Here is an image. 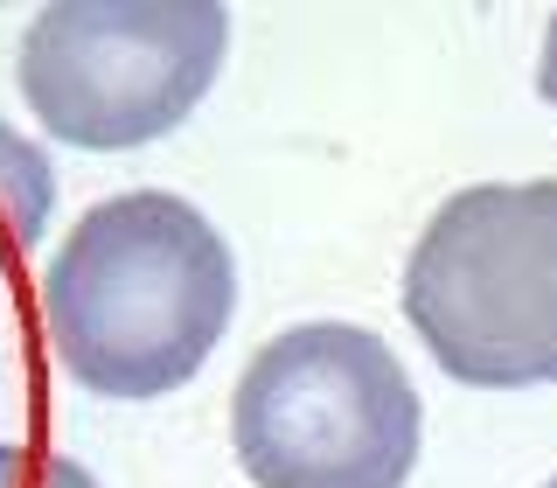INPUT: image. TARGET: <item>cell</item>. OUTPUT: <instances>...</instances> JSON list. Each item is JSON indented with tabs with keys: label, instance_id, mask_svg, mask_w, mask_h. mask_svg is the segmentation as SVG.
Returning <instances> with one entry per match:
<instances>
[{
	"label": "cell",
	"instance_id": "cell-1",
	"mask_svg": "<svg viewBox=\"0 0 557 488\" xmlns=\"http://www.w3.org/2000/svg\"><path fill=\"white\" fill-rule=\"evenodd\" d=\"M35 307L57 363L84 391L147 405L182 391L231 335L237 258L188 196L126 188L63 231Z\"/></svg>",
	"mask_w": 557,
	"mask_h": 488
},
{
	"label": "cell",
	"instance_id": "cell-2",
	"mask_svg": "<svg viewBox=\"0 0 557 488\" xmlns=\"http://www.w3.org/2000/svg\"><path fill=\"white\" fill-rule=\"evenodd\" d=\"M405 321L467 391L557 383V182H474L405 258Z\"/></svg>",
	"mask_w": 557,
	"mask_h": 488
},
{
	"label": "cell",
	"instance_id": "cell-3",
	"mask_svg": "<svg viewBox=\"0 0 557 488\" xmlns=\"http://www.w3.org/2000/svg\"><path fill=\"white\" fill-rule=\"evenodd\" d=\"M425 440L397 349L356 321H300L244 363L231 453L258 488H405Z\"/></svg>",
	"mask_w": 557,
	"mask_h": 488
},
{
	"label": "cell",
	"instance_id": "cell-4",
	"mask_svg": "<svg viewBox=\"0 0 557 488\" xmlns=\"http://www.w3.org/2000/svg\"><path fill=\"white\" fill-rule=\"evenodd\" d=\"M231 57V8L216 0H63L22 28L28 112L63 147H147L209 98Z\"/></svg>",
	"mask_w": 557,
	"mask_h": 488
},
{
	"label": "cell",
	"instance_id": "cell-5",
	"mask_svg": "<svg viewBox=\"0 0 557 488\" xmlns=\"http://www.w3.org/2000/svg\"><path fill=\"white\" fill-rule=\"evenodd\" d=\"M49 209H57V168H49V154L0 119V279L42 244Z\"/></svg>",
	"mask_w": 557,
	"mask_h": 488
},
{
	"label": "cell",
	"instance_id": "cell-6",
	"mask_svg": "<svg viewBox=\"0 0 557 488\" xmlns=\"http://www.w3.org/2000/svg\"><path fill=\"white\" fill-rule=\"evenodd\" d=\"M0 488H98V475L84 461H70V453L0 440Z\"/></svg>",
	"mask_w": 557,
	"mask_h": 488
},
{
	"label": "cell",
	"instance_id": "cell-7",
	"mask_svg": "<svg viewBox=\"0 0 557 488\" xmlns=\"http://www.w3.org/2000/svg\"><path fill=\"white\" fill-rule=\"evenodd\" d=\"M536 91H544V105L557 112V14L544 28V49H536Z\"/></svg>",
	"mask_w": 557,
	"mask_h": 488
},
{
	"label": "cell",
	"instance_id": "cell-8",
	"mask_svg": "<svg viewBox=\"0 0 557 488\" xmlns=\"http://www.w3.org/2000/svg\"><path fill=\"white\" fill-rule=\"evenodd\" d=\"M544 488H557V475H550V481H544Z\"/></svg>",
	"mask_w": 557,
	"mask_h": 488
}]
</instances>
